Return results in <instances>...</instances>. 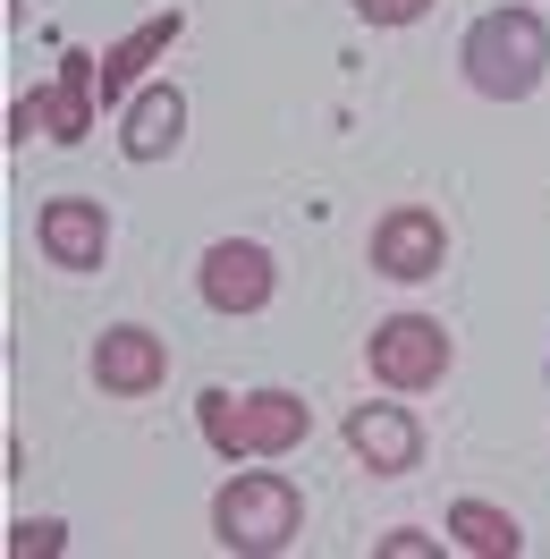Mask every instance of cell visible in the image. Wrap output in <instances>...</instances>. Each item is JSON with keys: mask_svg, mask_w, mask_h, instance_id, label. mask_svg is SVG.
Masks as SVG:
<instances>
[{"mask_svg": "<svg viewBox=\"0 0 550 559\" xmlns=\"http://www.w3.org/2000/svg\"><path fill=\"white\" fill-rule=\"evenodd\" d=\"M449 356H457V340L441 331V314H390V322H373V340H364L373 382L398 390V399H415V390H441Z\"/></svg>", "mask_w": 550, "mask_h": 559, "instance_id": "obj_4", "label": "cell"}, {"mask_svg": "<svg viewBox=\"0 0 550 559\" xmlns=\"http://www.w3.org/2000/svg\"><path fill=\"white\" fill-rule=\"evenodd\" d=\"M178 144H187V94L170 76H144L128 94V110H119V153L128 162H170Z\"/></svg>", "mask_w": 550, "mask_h": 559, "instance_id": "obj_10", "label": "cell"}, {"mask_svg": "<svg viewBox=\"0 0 550 559\" xmlns=\"http://www.w3.org/2000/svg\"><path fill=\"white\" fill-rule=\"evenodd\" d=\"M195 432H204L212 457H229V466H238V457H254V441H246V399H238V390H204V399H195Z\"/></svg>", "mask_w": 550, "mask_h": 559, "instance_id": "obj_14", "label": "cell"}, {"mask_svg": "<svg viewBox=\"0 0 550 559\" xmlns=\"http://www.w3.org/2000/svg\"><path fill=\"white\" fill-rule=\"evenodd\" d=\"M373 551H381V559H432L441 543H432V534H415V525H398V534H381Z\"/></svg>", "mask_w": 550, "mask_h": 559, "instance_id": "obj_17", "label": "cell"}, {"mask_svg": "<svg viewBox=\"0 0 550 559\" xmlns=\"http://www.w3.org/2000/svg\"><path fill=\"white\" fill-rule=\"evenodd\" d=\"M178 35H187V17H178V9L144 17V26H128V35H119V43L103 51V103H128V94L144 85V69H153V60H162V51H170Z\"/></svg>", "mask_w": 550, "mask_h": 559, "instance_id": "obj_11", "label": "cell"}, {"mask_svg": "<svg viewBox=\"0 0 550 559\" xmlns=\"http://www.w3.org/2000/svg\"><path fill=\"white\" fill-rule=\"evenodd\" d=\"M94 119H103V60H94V51H69L51 85H35V94L9 103V144H26V136L76 144Z\"/></svg>", "mask_w": 550, "mask_h": 559, "instance_id": "obj_3", "label": "cell"}, {"mask_svg": "<svg viewBox=\"0 0 550 559\" xmlns=\"http://www.w3.org/2000/svg\"><path fill=\"white\" fill-rule=\"evenodd\" d=\"M364 254H373L381 280H398V288H415V280H432L449 263V229L432 204H390L373 221V238H364Z\"/></svg>", "mask_w": 550, "mask_h": 559, "instance_id": "obj_5", "label": "cell"}, {"mask_svg": "<svg viewBox=\"0 0 550 559\" xmlns=\"http://www.w3.org/2000/svg\"><path fill=\"white\" fill-rule=\"evenodd\" d=\"M347 9H356L364 26H415V17L432 9V0H347Z\"/></svg>", "mask_w": 550, "mask_h": 559, "instance_id": "obj_16", "label": "cell"}, {"mask_svg": "<svg viewBox=\"0 0 550 559\" xmlns=\"http://www.w3.org/2000/svg\"><path fill=\"white\" fill-rule=\"evenodd\" d=\"M457 69H466V85H475L482 103H525L550 69L542 9H525V0L516 9H482L475 26H466V43H457Z\"/></svg>", "mask_w": 550, "mask_h": 559, "instance_id": "obj_1", "label": "cell"}, {"mask_svg": "<svg viewBox=\"0 0 550 559\" xmlns=\"http://www.w3.org/2000/svg\"><path fill=\"white\" fill-rule=\"evenodd\" d=\"M306 432H313V407L297 390H246V441H254V457L306 450Z\"/></svg>", "mask_w": 550, "mask_h": 559, "instance_id": "obj_12", "label": "cell"}, {"mask_svg": "<svg viewBox=\"0 0 550 559\" xmlns=\"http://www.w3.org/2000/svg\"><path fill=\"white\" fill-rule=\"evenodd\" d=\"M69 543V525L60 518H26V525H9V559H51Z\"/></svg>", "mask_w": 550, "mask_h": 559, "instance_id": "obj_15", "label": "cell"}, {"mask_svg": "<svg viewBox=\"0 0 550 559\" xmlns=\"http://www.w3.org/2000/svg\"><path fill=\"white\" fill-rule=\"evenodd\" d=\"M441 534L457 551H475V559H516L525 551V525H516L509 509H491V500H449Z\"/></svg>", "mask_w": 550, "mask_h": 559, "instance_id": "obj_13", "label": "cell"}, {"mask_svg": "<svg viewBox=\"0 0 550 559\" xmlns=\"http://www.w3.org/2000/svg\"><path fill=\"white\" fill-rule=\"evenodd\" d=\"M170 382V340L144 331V322H110L94 340V390L103 399H153Z\"/></svg>", "mask_w": 550, "mask_h": 559, "instance_id": "obj_7", "label": "cell"}, {"mask_svg": "<svg viewBox=\"0 0 550 559\" xmlns=\"http://www.w3.org/2000/svg\"><path fill=\"white\" fill-rule=\"evenodd\" d=\"M35 246H43V263H60V272H103L110 263L103 195H51V204L35 212Z\"/></svg>", "mask_w": 550, "mask_h": 559, "instance_id": "obj_8", "label": "cell"}, {"mask_svg": "<svg viewBox=\"0 0 550 559\" xmlns=\"http://www.w3.org/2000/svg\"><path fill=\"white\" fill-rule=\"evenodd\" d=\"M306 534V491L288 484L279 466H246V475H229L220 484V500H212V543L238 559H272L288 551Z\"/></svg>", "mask_w": 550, "mask_h": 559, "instance_id": "obj_2", "label": "cell"}, {"mask_svg": "<svg viewBox=\"0 0 550 559\" xmlns=\"http://www.w3.org/2000/svg\"><path fill=\"white\" fill-rule=\"evenodd\" d=\"M347 450L364 475H415L423 466V424L398 407V399H364L356 416H347Z\"/></svg>", "mask_w": 550, "mask_h": 559, "instance_id": "obj_9", "label": "cell"}, {"mask_svg": "<svg viewBox=\"0 0 550 559\" xmlns=\"http://www.w3.org/2000/svg\"><path fill=\"white\" fill-rule=\"evenodd\" d=\"M195 288H204L212 314H263L279 288V263H272V246H254V238H212L204 263H195Z\"/></svg>", "mask_w": 550, "mask_h": 559, "instance_id": "obj_6", "label": "cell"}]
</instances>
